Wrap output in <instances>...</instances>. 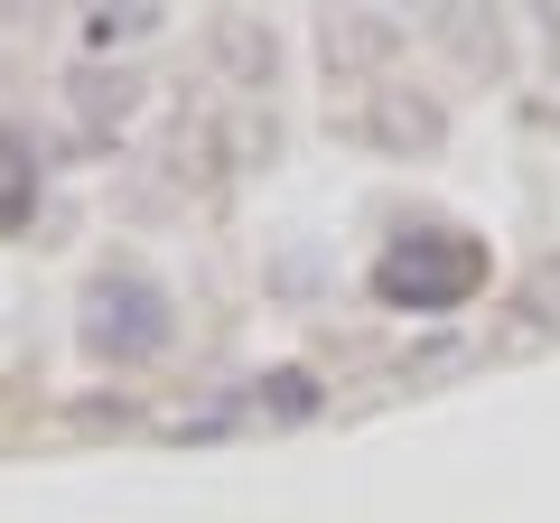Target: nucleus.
Returning a JSON list of instances; mask_svg holds the SVG:
<instances>
[{
  "label": "nucleus",
  "mask_w": 560,
  "mask_h": 523,
  "mask_svg": "<svg viewBox=\"0 0 560 523\" xmlns=\"http://www.w3.org/2000/svg\"><path fill=\"white\" fill-rule=\"evenodd\" d=\"M84 356H103V364H150L168 346V290L150 281V271H103L94 290H84Z\"/></svg>",
  "instance_id": "nucleus-1"
},
{
  "label": "nucleus",
  "mask_w": 560,
  "mask_h": 523,
  "mask_svg": "<svg viewBox=\"0 0 560 523\" xmlns=\"http://www.w3.org/2000/svg\"><path fill=\"white\" fill-rule=\"evenodd\" d=\"M486 271V253L477 243H448V234H411V243H393V253L374 262V290L393 309H448V300H467V281Z\"/></svg>",
  "instance_id": "nucleus-2"
},
{
  "label": "nucleus",
  "mask_w": 560,
  "mask_h": 523,
  "mask_svg": "<svg viewBox=\"0 0 560 523\" xmlns=\"http://www.w3.org/2000/svg\"><path fill=\"white\" fill-rule=\"evenodd\" d=\"M150 20H160L150 0H94V10H84V28H94V38H131V28H150Z\"/></svg>",
  "instance_id": "nucleus-3"
}]
</instances>
